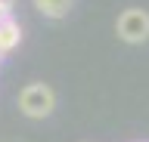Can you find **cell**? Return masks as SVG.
I'll use <instances>...</instances> for the list:
<instances>
[{
    "label": "cell",
    "instance_id": "3",
    "mask_svg": "<svg viewBox=\"0 0 149 142\" xmlns=\"http://www.w3.org/2000/svg\"><path fill=\"white\" fill-rule=\"evenodd\" d=\"M19 40H22V28H19V22L9 16V19L0 22V56H6L13 49L19 47Z\"/></svg>",
    "mask_w": 149,
    "mask_h": 142
},
{
    "label": "cell",
    "instance_id": "5",
    "mask_svg": "<svg viewBox=\"0 0 149 142\" xmlns=\"http://www.w3.org/2000/svg\"><path fill=\"white\" fill-rule=\"evenodd\" d=\"M0 6H3L6 12H13V6H16V0H0Z\"/></svg>",
    "mask_w": 149,
    "mask_h": 142
},
{
    "label": "cell",
    "instance_id": "6",
    "mask_svg": "<svg viewBox=\"0 0 149 142\" xmlns=\"http://www.w3.org/2000/svg\"><path fill=\"white\" fill-rule=\"evenodd\" d=\"M3 19H9V12L3 10V6H0V22H3Z\"/></svg>",
    "mask_w": 149,
    "mask_h": 142
},
{
    "label": "cell",
    "instance_id": "4",
    "mask_svg": "<svg viewBox=\"0 0 149 142\" xmlns=\"http://www.w3.org/2000/svg\"><path fill=\"white\" fill-rule=\"evenodd\" d=\"M34 6L47 19H65L72 12V0H34Z\"/></svg>",
    "mask_w": 149,
    "mask_h": 142
},
{
    "label": "cell",
    "instance_id": "2",
    "mask_svg": "<svg viewBox=\"0 0 149 142\" xmlns=\"http://www.w3.org/2000/svg\"><path fill=\"white\" fill-rule=\"evenodd\" d=\"M115 31L124 43H143L149 40V12L140 6H127L115 22Z\"/></svg>",
    "mask_w": 149,
    "mask_h": 142
},
{
    "label": "cell",
    "instance_id": "1",
    "mask_svg": "<svg viewBox=\"0 0 149 142\" xmlns=\"http://www.w3.org/2000/svg\"><path fill=\"white\" fill-rule=\"evenodd\" d=\"M56 108V93L50 90L47 84H28L22 86V93H19V111L25 114V117H34V121H44L50 117Z\"/></svg>",
    "mask_w": 149,
    "mask_h": 142
}]
</instances>
